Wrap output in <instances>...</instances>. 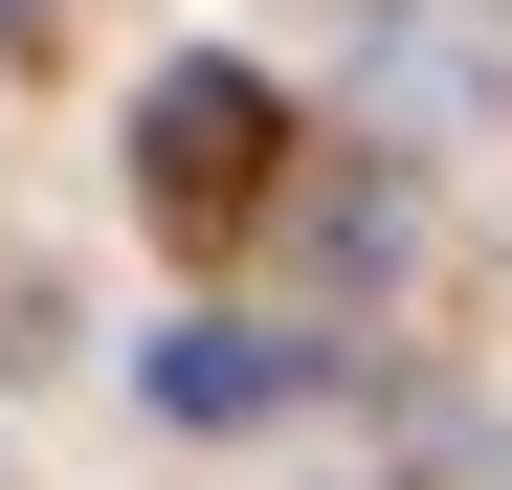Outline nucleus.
Segmentation results:
<instances>
[{
    "label": "nucleus",
    "mask_w": 512,
    "mask_h": 490,
    "mask_svg": "<svg viewBox=\"0 0 512 490\" xmlns=\"http://www.w3.org/2000/svg\"><path fill=\"white\" fill-rule=\"evenodd\" d=\"M268 156H290V112H268V67H223V45H179L134 90V201L156 223H245L268 201Z\"/></svg>",
    "instance_id": "nucleus-1"
},
{
    "label": "nucleus",
    "mask_w": 512,
    "mask_h": 490,
    "mask_svg": "<svg viewBox=\"0 0 512 490\" xmlns=\"http://www.w3.org/2000/svg\"><path fill=\"white\" fill-rule=\"evenodd\" d=\"M290 379H312V357L268 335V312H179V335L134 357V401H156V424H268Z\"/></svg>",
    "instance_id": "nucleus-2"
},
{
    "label": "nucleus",
    "mask_w": 512,
    "mask_h": 490,
    "mask_svg": "<svg viewBox=\"0 0 512 490\" xmlns=\"http://www.w3.org/2000/svg\"><path fill=\"white\" fill-rule=\"evenodd\" d=\"M0 23H23V0H0Z\"/></svg>",
    "instance_id": "nucleus-3"
}]
</instances>
